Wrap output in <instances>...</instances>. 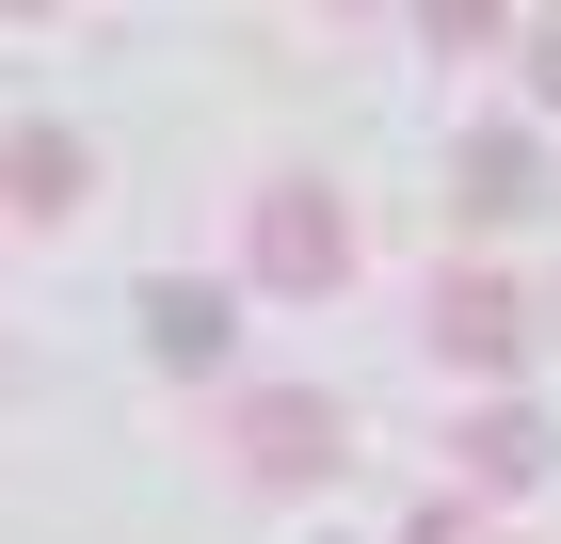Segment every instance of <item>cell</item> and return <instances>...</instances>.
Returning a JSON list of instances; mask_svg holds the SVG:
<instances>
[{
    "label": "cell",
    "mask_w": 561,
    "mask_h": 544,
    "mask_svg": "<svg viewBox=\"0 0 561 544\" xmlns=\"http://www.w3.org/2000/svg\"><path fill=\"white\" fill-rule=\"evenodd\" d=\"M225 464H241L257 497H321V481L353 464V417L321 401V384H241V401H225Z\"/></svg>",
    "instance_id": "cell-1"
},
{
    "label": "cell",
    "mask_w": 561,
    "mask_h": 544,
    "mask_svg": "<svg viewBox=\"0 0 561 544\" xmlns=\"http://www.w3.org/2000/svg\"><path fill=\"white\" fill-rule=\"evenodd\" d=\"M241 273H257L273 304H321V289L353 273V209L321 193V176H273V193H257V224H241Z\"/></svg>",
    "instance_id": "cell-2"
},
{
    "label": "cell",
    "mask_w": 561,
    "mask_h": 544,
    "mask_svg": "<svg viewBox=\"0 0 561 544\" xmlns=\"http://www.w3.org/2000/svg\"><path fill=\"white\" fill-rule=\"evenodd\" d=\"M514 352H529V289L497 273V256H466V273H433V369H481V384H497Z\"/></svg>",
    "instance_id": "cell-3"
},
{
    "label": "cell",
    "mask_w": 561,
    "mask_h": 544,
    "mask_svg": "<svg viewBox=\"0 0 561 544\" xmlns=\"http://www.w3.org/2000/svg\"><path fill=\"white\" fill-rule=\"evenodd\" d=\"M0 209H16V224H81L96 209V144L65 113H16V128H0Z\"/></svg>",
    "instance_id": "cell-4"
},
{
    "label": "cell",
    "mask_w": 561,
    "mask_h": 544,
    "mask_svg": "<svg viewBox=\"0 0 561 544\" xmlns=\"http://www.w3.org/2000/svg\"><path fill=\"white\" fill-rule=\"evenodd\" d=\"M529 481H546V417L529 401H481L449 432V497H529Z\"/></svg>",
    "instance_id": "cell-5"
},
{
    "label": "cell",
    "mask_w": 561,
    "mask_h": 544,
    "mask_svg": "<svg viewBox=\"0 0 561 544\" xmlns=\"http://www.w3.org/2000/svg\"><path fill=\"white\" fill-rule=\"evenodd\" d=\"M449 193H466V224L546 209V144H529V128H466V144H449Z\"/></svg>",
    "instance_id": "cell-6"
},
{
    "label": "cell",
    "mask_w": 561,
    "mask_h": 544,
    "mask_svg": "<svg viewBox=\"0 0 561 544\" xmlns=\"http://www.w3.org/2000/svg\"><path fill=\"white\" fill-rule=\"evenodd\" d=\"M225 336H241V289H193V273L145 289V352L161 369H225Z\"/></svg>",
    "instance_id": "cell-7"
},
{
    "label": "cell",
    "mask_w": 561,
    "mask_h": 544,
    "mask_svg": "<svg viewBox=\"0 0 561 544\" xmlns=\"http://www.w3.org/2000/svg\"><path fill=\"white\" fill-rule=\"evenodd\" d=\"M401 544H481V512H466V497H449V481H433V497H417V512H401Z\"/></svg>",
    "instance_id": "cell-8"
},
{
    "label": "cell",
    "mask_w": 561,
    "mask_h": 544,
    "mask_svg": "<svg viewBox=\"0 0 561 544\" xmlns=\"http://www.w3.org/2000/svg\"><path fill=\"white\" fill-rule=\"evenodd\" d=\"M514 48H529V96L561 113V16H546V33H514Z\"/></svg>",
    "instance_id": "cell-9"
},
{
    "label": "cell",
    "mask_w": 561,
    "mask_h": 544,
    "mask_svg": "<svg viewBox=\"0 0 561 544\" xmlns=\"http://www.w3.org/2000/svg\"><path fill=\"white\" fill-rule=\"evenodd\" d=\"M0 384H16V369H0Z\"/></svg>",
    "instance_id": "cell-10"
}]
</instances>
